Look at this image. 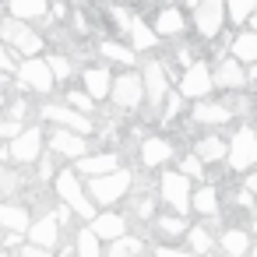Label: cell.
I'll return each mask as SVG.
<instances>
[{
    "label": "cell",
    "mask_w": 257,
    "mask_h": 257,
    "mask_svg": "<svg viewBox=\"0 0 257 257\" xmlns=\"http://www.w3.org/2000/svg\"><path fill=\"white\" fill-rule=\"evenodd\" d=\"M57 194H60V201L74 211V215H81V218H95V208H92V201L85 197V190H81V183H78V176L74 173H60L57 176Z\"/></svg>",
    "instance_id": "obj_1"
},
{
    "label": "cell",
    "mask_w": 257,
    "mask_h": 257,
    "mask_svg": "<svg viewBox=\"0 0 257 257\" xmlns=\"http://www.w3.org/2000/svg\"><path fill=\"white\" fill-rule=\"evenodd\" d=\"M222 18H225V0H197L194 25L201 39H215L222 32Z\"/></svg>",
    "instance_id": "obj_2"
},
{
    "label": "cell",
    "mask_w": 257,
    "mask_h": 257,
    "mask_svg": "<svg viewBox=\"0 0 257 257\" xmlns=\"http://www.w3.org/2000/svg\"><path fill=\"white\" fill-rule=\"evenodd\" d=\"M127 190H131V173L127 169H116L109 176H95L92 180V197L99 204H113V201L127 197Z\"/></svg>",
    "instance_id": "obj_3"
},
{
    "label": "cell",
    "mask_w": 257,
    "mask_h": 257,
    "mask_svg": "<svg viewBox=\"0 0 257 257\" xmlns=\"http://www.w3.org/2000/svg\"><path fill=\"white\" fill-rule=\"evenodd\" d=\"M0 39H4L8 46H15V50H22V53H29V60H32V53H39V50H43V39H39L32 29L18 25L15 18L0 25Z\"/></svg>",
    "instance_id": "obj_4"
},
{
    "label": "cell",
    "mask_w": 257,
    "mask_h": 257,
    "mask_svg": "<svg viewBox=\"0 0 257 257\" xmlns=\"http://www.w3.org/2000/svg\"><path fill=\"white\" fill-rule=\"evenodd\" d=\"M162 201L173 204L176 215H183L190 208V183H187L183 173H166L162 176Z\"/></svg>",
    "instance_id": "obj_5"
},
{
    "label": "cell",
    "mask_w": 257,
    "mask_h": 257,
    "mask_svg": "<svg viewBox=\"0 0 257 257\" xmlns=\"http://www.w3.org/2000/svg\"><path fill=\"white\" fill-rule=\"evenodd\" d=\"M229 162L232 169H250L257 166V134L253 131H239L229 145Z\"/></svg>",
    "instance_id": "obj_6"
},
{
    "label": "cell",
    "mask_w": 257,
    "mask_h": 257,
    "mask_svg": "<svg viewBox=\"0 0 257 257\" xmlns=\"http://www.w3.org/2000/svg\"><path fill=\"white\" fill-rule=\"evenodd\" d=\"M109 95H113V102H116V106L134 109V106L141 102V95H145V81H141L138 74H120V78L113 81Z\"/></svg>",
    "instance_id": "obj_7"
},
{
    "label": "cell",
    "mask_w": 257,
    "mask_h": 257,
    "mask_svg": "<svg viewBox=\"0 0 257 257\" xmlns=\"http://www.w3.org/2000/svg\"><path fill=\"white\" fill-rule=\"evenodd\" d=\"M18 81L25 88H32V92H43V95L53 88V74H50L46 60H25L22 71H18Z\"/></svg>",
    "instance_id": "obj_8"
},
{
    "label": "cell",
    "mask_w": 257,
    "mask_h": 257,
    "mask_svg": "<svg viewBox=\"0 0 257 257\" xmlns=\"http://www.w3.org/2000/svg\"><path fill=\"white\" fill-rule=\"evenodd\" d=\"M211 71L204 67V64H190L187 67V74H183V81H180V92L183 95H194V99H201V95H208L211 92Z\"/></svg>",
    "instance_id": "obj_9"
},
{
    "label": "cell",
    "mask_w": 257,
    "mask_h": 257,
    "mask_svg": "<svg viewBox=\"0 0 257 257\" xmlns=\"http://www.w3.org/2000/svg\"><path fill=\"white\" fill-rule=\"evenodd\" d=\"M43 116L53 120L57 127H64V131H74V134H88V131H92L88 116H81V113H74V109H64V106H46Z\"/></svg>",
    "instance_id": "obj_10"
},
{
    "label": "cell",
    "mask_w": 257,
    "mask_h": 257,
    "mask_svg": "<svg viewBox=\"0 0 257 257\" xmlns=\"http://www.w3.org/2000/svg\"><path fill=\"white\" fill-rule=\"evenodd\" d=\"M39 148H43V131H39V127H29V131H22V134L15 138L11 155H15L18 162H32V159H39Z\"/></svg>",
    "instance_id": "obj_11"
},
{
    "label": "cell",
    "mask_w": 257,
    "mask_h": 257,
    "mask_svg": "<svg viewBox=\"0 0 257 257\" xmlns=\"http://www.w3.org/2000/svg\"><path fill=\"white\" fill-rule=\"evenodd\" d=\"M57 239H60V225H57V218H39V222L29 225V243H32V246L50 250V246H57Z\"/></svg>",
    "instance_id": "obj_12"
},
{
    "label": "cell",
    "mask_w": 257,
    "mask_h": 257,
    "mask_svg": "<svg viewBox=\"0 0 257 257\" xmlns=\"http://www.w3.org/2000/svg\"><path fill=\"white\" fill-rule=\"evenodd\" d=\"M211 81H215L218 88H225V92H236V88H243V81H246V74H243V67H239L236 60H222V64L215 67V74H211Z\"/></svg>",
    "instance_id": "obj_13"
},
{
    "label": "cell",
    "mask_w": 257,
    "mask_h": 257,
    "mask_svg": "<svg viewBox=\"0 0 257 257\" xmlns=\"http://www.w3.org/2000/svg\"><path fill=\"white\" fill-rule=\"evenodd\" d=\"M92 232L99 236V239H123V232H127V218L123 215H95L92 218Z\"/></svg>",
    "instance_id": "obj_14"
},
{
    "label": "cell",
    "mask_w": 257,
    "mask_h": 257,
    "mask_svg": "<svg viewBox=\"0 0 257 257\" xmlns=\"http://www.w3.org/2000/svg\"><path fill=\"white\" fill-rule=\"evenodd\" d=\"M145 95L152 99V102H162L169 92H166V71H162V64H148L145 67Z\"/></svg>",
    "instance_id": "obj_15"
},
{
    "label": "cell",
    "mask_w": 257,
    "mask_h": 257,
    "mask_svg": "<svg viewBox=\"0 0 257 257\" xmlns=\"http://www.w3.org/2000/svg\"><path fill=\"white\" fill-rule=\"evenodd\" d=\"M173 159V145L169 141H162V138H145V145H141V162L145 166H162V162H169Z\"/></svg>",
    "instance_id": "obj_16"
},
{
    "label": "cell",
    "mask_w": 257,
    "mask_h": 257,
    "mask_svg": "<svg viewBox=\"0 0 257 257\" xmlns=\"http://www.w3.org/2000/svg\"><path fill=\"white\" fill-rule=\"evenodd\" d=\"M50 145H53L60 155H71V159H81V155H85V148H88V145H85V138H81V134H74V131H57Z\"/></svg>",
    "instance_id": "obj_17"
},
{
    "label": "cell",
    "mask_w": 257,
    "mask_h": 257,
    "mask_svg": "<svg viewBox=\"0 0 257 257\" xmlns=\"http://www.w3.org/2000/svg\"><path fill=\"white\" fill-rule=\"evenodd\" d=\"M0 225H4L8 232H29L32 218H29V211L18 208V204H0Z\"/></svg>",
    "instance_id": "obj_18"
},
{
    "label": "cell",
    "mask_w": 257,
    "mask_h": 257,
    "mask_svg": "<svg viewBox=\"0 0 257 257\" xmlns=\"http://www.w3.org/2000/svg\"><path fill=\"white\" fill-rule=\"evenodd\" d=\"M116 155H88V159H81L78 162V173H85V176H109V173H116Z\"/></svg>",
    "instance_id": "obj_19"
},
{
    "label": "cell",
    "mask_w": 257,
    "mask_h": 257,
    "mask_svg": "<svg viewBox=\"0 0 257 257\" xmlns=\"http://www.w3.org/2000/svg\"><path fill=\"white\" fill-rule=\"evenodd\" d=\"M109 81H113V78H109L102 67H92V71H85V92H88L92 99H106V95H109V88H113Z\"/></svg>",
    "instance_id": "obj_20"
},
{
    "label": "cell",
    "mask_w": 257,
    "mask_h": 257,
    "mask_svg": "<svg viewBox=\"0 0 257 257\" xmlns=\"http://www.w3.org/2000/svg\"><path fill=\"white\" fill-rule=\"evenodd\" d=\"M250 250V236L243 229H225L222 232V253L225 257H243Z\"/></svg>",
    "instance_id": "obj_21"
},
{
    "label": "cell",
    "mask_w": 257,
    "mask_h": 257,
    "mask_svg": "<svg viewBox=\"0 0 257 257\" xmlns=\"http://www.w3.org/2000/svg\"><path fill=\"white\" fill-rule=\"evenodd\" d=\"M180 32H183V15L176 8H166L155 18V36H180Z\"/></svg>",
    "instance_id": "obj_22"
},
{
    "label": "cell",
    "mask_w": 257,
    "mask_h": 257,
    "mask_svg": "<svg viewBox=\"0 0 257 257\" xmlns=\"http://www.w3.org/2000/svg\"><path fill=\"white\" fill-rule=\"evenodd\" d=\"M229 116H232V109L229 106H218V102H201L194 109V120L197 123H225Z\"/></svg>",
    "instance_id": "obj_23"
},
{
    "label": "cell",
    "mask_w": 257,
    "mask_h": 257,
    "mask_svg": "<svg viewBox=\"0 0 257 257\" xmlns=\"http://www.w3.org/2000/svg\"><path fill=\"white\" fill-rule=\"evenodd\" d=\"M8 4H11L15 22H25V18H43V15H46V0H8Z\"/></svg>",
    "instance_id": "obj_24"
},
{
    "label": "cell",
    "mask_w": 257,
    "mask_h": 257,
    "mask_svg": "<svg viewBox=\"0 0 257 257\" xmlns=\"http://www.w3.org/2000/svg\"><path fill=\"white\" fill-rule=\"evenodd\" d=\"M190 208L201 211V215H215V211H218V197H215V190H211V187L194 190V194H190Z\"/></svg>",
    "instance_id": "obj_25"
},
{
    "label": "cell",
    "mask_w": 257,
    "mask_h": 257,
    "mask_svg": "<svg viewBox=\"0 0 257 257\" xmlns=\"http://www.w3.org/2000/svg\"><path fill=\"white\" fill-rule=\"evenodd\" d=\"M187 239H190V250H194V257H204V253H211V232H208V229L194 225V229H187Z\"/></svg>",
    "instance_id": "obj_26"
},
{
    "label": "cell",
    "mask_w": 257,
    "mask_h": 257,
    "mask_svg": "<svg viewBox=\"0 0 257 257\" xmlns=\"http://www.w3.org/2000/svg\"><path fill=\"white\" fill-rule=\"evenodd\" d=\"M232 53H236V60H250V64H257V36H253V32L239 36V39L232 43Z\"/></svg>",
    "instance_id": "obj_27"
},
{
    "label": "cell",
    "mask_w": 257,
    "mask_h": 257,
    "mask_svg": "<svg viewBox=\"0 0 257 257\" xmlns=\"http://www.w3.org/2000/svg\"><path fill=\"white\" fill-rule=\"evenodd\" d=\"M74 253H78V257H102V250H99V236H95L92 229H81V232H78V246H74Z\"/></svg>",
    "instance_id": "obj_28"
},
{
    "label": "cell",
    "mask_w": 257,
    "mask_h": 257,
    "mask_svg": "<svg viewBox=\"0 0 257 257\" xmlns=\"http://www.w3.org/2000/svg\"><path fill=\"white\" fill-rule=\"evenodd\" d=\"M222 155H225V145H222L218 138H201V141H197V159L215 162V159H222Z\"/></svg>",
    "instance_id": "obj_29"
},
{
    "label": "cell",
    "mask_w": 257,
    "mask_h": 257,
    "mask_svg": "<svg viewBox=\"0 0 257 257\" xmlns=\"http://www.w3.org/2000/svg\"><path fill=\"white\" fill-rule=\"evenodd\" d=\"M138 253H141V239H134V236H123L106 250V257H138Z\"/></svg>",
    "instance_id": "obj_30"
},
{
    "label": "cell",
    "mask_w": 257,
    "mask_h": 257,
    "mask_svg": "<svg viewBox=\"0 0 257 257\" xmlns=\"http://www.w3.org/2000/svg\"><path fill=\"white\" fill-rule=\"evenodd\" d=\"M225 4H229V18L232 22H246L257 11V0H225Z\"/></svg>",
    "instance_id": "obj_31"
},
{
    "label": "cell",
    "mask_w": 257,
    "mask_h": 257,
    "mask_svg": "<svg viewBox=\"0 0 257 257\" xmlns=\"http://www.w3.org/2000/svg\"><path fill=\"white\" fill-rule=\"evenodd\" d=\"M131 36H134V50H148V46L155 43V32H152L145 22H134V25H131Z\"/></svg>",
    "instance_id": "obj_32"
},
{
    "label": "cell",
    "mask_w": 257,
    "mask_h": 257,
    "mask_svg": "<svg viewBox=\"0 0 257 257\" xmlns=\"http://www.w3.org/2000/svg\"><path fill=\"white\" fill-rule=\"evenodd\" d=\"M102 57L120 60V64H134V53H131L127 46H120V43H102Z\"/></svg>",
    "instance_id": "obj_33"
},
{
    "label": "cell",
    "mask_w": 257,
    "mask_h": 257,
    "mask_svg": "<svg viewBox=\"0 0 257 257\" xmlns=\"http://www.w3.org/2000/svg\"><path fill=\"white\" fill-rule=\"evenodd\" d=\"M46 67H50L53 81H64V78L71 74V60H67V57H50V60H46Z\"/></svg>",
    "instance_id": "obj_34"
},
{
    "label": "cell",
    "mask_w": 257,
    "mask_h": 257,
    "mask_svg": "<svg viewBox=\"0 0 257 257\" xmlns=\"http://www.w3.org/2000/svg\"><path fill=\"white\" fill-rule=\"evenodd\" d=\"M159 229H162L166 236H183V232H187V225H183V218H180V215H176V218H173V215L159 218Z\"/></svg>",
    "instance_id": "obj_35"
},
{
    "label": "cell",
    "mask_w": 257,
    "mask_h": 257,
    "mask_svg": "<svg viewBox=\"0 0 257 257\" xmlns=\"http://www.w3.org/2000/svg\"><path fill=\"white\" fill-rule=\"evenodd\" d=\"M15 187H18V176L8 173V169H0V194H15Z\"/></svg>",
    "instance_id": "obj_36"
},
{
    "label": "cell",
    "mask_w": 257,
    "mask_h": 257,
    "mask_svg": "<svg viewBox=\"0 0 257 257\" xmlns=\"http://www.w3.org/2000/svg\"><path fill=\"white\" fill-rule=\"evenodd\" d=\"M67 99H71V106H78V109H85V113L92 109V95H88V92H71Z\"/></svg>",
    "instance_id": "obj_37"
},
{
    "label": "cell",
    "mask_w": 257,
    "mask_h": 257,
    "mask_svg": "<svg viewBox=\"0 0 257 257\" xmlns=\"http://www.w3.org/2000/svg\"><path fill=\"white\" fill-rule=\"evenodd\" d=\"M180 166H183V176H201V159H197V155H190V159H183Z\"/></svg>",
    "instance_id": "obj_38"
},
{
    "label": "cell",
    "mask_w": 257,
    "mask_h": 257,
    "mask_svg": "<svg viewBox=\"0 0 257 257\" xmlns=\"http://www.w3.org/2000/svg\"><path fill=\"white\" fill-rule=\"evenodd\" d=\"M22 134V127L15 123V120H4V123H0V138H18Z\"/></svg>",
    "instance_id": "obj_39"
},
{
    "label": "cell",
    "mask_w": 257,
    "mask_h": 257,
    "mask_svg": "<svg viewBox=\"0 0 257 257\" xmlns=\"http://www.w3.org/2000/svg\"><path fill=\"white\" fill-rule=\"evenodd\" d=\"M176 113H180V95H173V92H169V95H166V116L173 120Z\"/></svg>",
    "instance_id": "obj_40"
},
{
    "label": "cell",
    "mask_w": 257,
    "mask_h": 257,
    "mask_svg": "<svg viewBox=\"0 0 257 257\" xmlns=\"http://www.w3.org/2000/svg\"><path fill=\"white\" fill-rule=\"evenodd\" d=\"M155 257H194V253H187V250H176V246H159V250H155Z\"/></svg>",
    "instance_id": "obj_41"
},
{
    "label": "cell",
    "mask_w": 257,
    "mask_h": 257,
    "mask_svg": "<svg viewBox=\"0 0 257 257\" xmlns=\"http://www.w3.org/2000/svg\"><path fill=\"white\" fill-rule=\"evenodd\" d=\"M22 257H53V253H50V250H43V246H32V243H29V246L22 250Z\"/></svg>",
    "instance_id": "obj_42"
},
{
    "label": "cell",
    "mask_w": 257,
    "mask_h": 257,
    "mask_svg": "<svg viewBox=\"0 0 257 257\" xmlns=\"http://www.w3.org/2000/svg\"><path fill=\"white\" fill-rule=\"evenodd\" d=\"M15 64H11V53L4 50V43H0V71H11Z\"/></svg>",
    "instance_id": "obj_43"
},
{
    "label": "cell",
    "mask_w": 257,
    "mask_h": 257,
    "mask_svg": "<svg viewBox=\"0 0 257 257\" xmlns=\"http://www.w3.org/2000/svg\"><path fill=\"white\" fill-rule=\"evenodd\" d=\"M22 116H25V102H15V106H11V120H15V123H18V120H22Z\"/></svg>",
    "instance_id": "obj_44"
},
{
    "label": "cell",
    "mask_w": 257,
    "mask_h": 257,
    "mask_svg": "<svg viewBox=\"0 0 257 257\" xmlns=\"http://www.w3.org/2000/svg\"><path fill=\"white\" fill-rule=\"evenodd\" d=\"M18 239H22V232H8V239H4V243H8V246H18Z\"/></svg>",
    "instance_id": "obj_45"
},
{
    "label": "cell",
    "mask_w": 257,
    "mask_h": 257,
    "mask_svg": "<svg viewBox=\"0 0 257 257\" xmlns=\"http://www.w3.org/2000/svg\"><path fill=\"white\" fill-rule=\"evenodd\" d=\"M246 81H253V85H257V64L250 67V74H246Z\"/></svg>",
    "instance_id": "obj_46"
},
{
    "label": "cell",
    "mask_w": 257,
    "mask_h": 257,
    "mask_svg": "<svg viewBox=\"0 0 257 257\" xmlns=\"http://www.w3.org/2000/svg\"><path fill=\"white\" fill-rule=\"evenodd\" d=\"M246 190H257V173H253V176L246 180Z\"/></svg>",
    "instance_id": "obj_47"
},
{
    "label": "cell",
    "mask_w": 257,
    "mask_h": 257,
    "mask_svg": "<svg viewBox=\"0 0 257 257\" xmlns=\"http://www.w3.org/2000/svg\"><path fill=\"white\" fill-rule=\"evenodd\" d=\"M250 32H253V36H257V15H253V18H250Z\"/></svg>",
    "instance_id": "obj_48"
},
{
    "label": "cell",
    "mask_w": 257,
    "mask_h": 257,
    "mask_svg": "<svg viewBox=\"0 0 257 257\" xmlns=\"http://www.w3.org/2000/svg\"><path fill=\"white\" fill-rule=\"evenodd\" d=\"M250 257H257V246H250Z\"/></svg>",
    "instance_id": "obj_49"
},
{
    "label": "cell",
    "mask_w": 257,
    "mask_h": 257,
    "mask_svg": "<svg viewBox=\"0 0 257 257\" xmlns=\"http://www.w3.org/2000/svg\"><path fill=\"white\" fill-rule=\"evenodd\" d=\"M0 102H4V92H0Z\"/></svg>",
    "instance_id": "obj_50"
},
{
    "label": "cell",
    "mask_w": 257,
    "mask_h": 257,
    "mask_svg": "<svg viewBox=\"0 0 257 257\" xmlns=\"http://www.w3.org/2000/svg\"><path fill=\"white\" fill-rule=\"evenodd\" d=\"M204 257H211V253H204Z\"/></svg>",
    "instance_id": "obj_51"
}]
</instances>
